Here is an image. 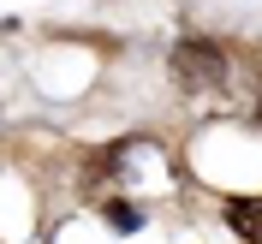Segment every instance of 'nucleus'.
I'll return each mask as SVG.
<instances>
[{"instance_id": "nucleus-3", "label": "nucleus", "mask_w": 262, "mask_h": 244, "mask_svg": "<svg viewBox=\"0 0 262 244\" xmlns=\"http://www.w3.org/2000/svg\"><path fill=\"white\" fill-rule=\"evenodd\" d=\"M107 220H114L119 232H137V227H143V214L131 209V203H107Z\"/></svg>"}, {"instance_id": "nucleus-2", "label": "nucleus", "mask_w": 262, "mask_h": 244, "mask_svg": "<svg viewBox=\"0 0 262 244\" xmlns=\"http://www.w3.org/2000/svg\"><path fill=\"white\" fill-rule=\"evenodd\" d=\"M227 227L238 232V238H262V203H256V196H250V203H245V196L227 203Z\"/></svg>"}, {"instance_id": "nucleus-1", "label": "nucleus", "mask_w": 262, "mask_h": 244, "mask_svg": "<svg viewBox=\"0 0 262 244\" xmlns=\"http://www.w3.org/2000/svg\"><path fill=\"white\" fill-rule=\"evenodd\" d=\"M173 78L185 90H214V83L227 78V54L214 48V42H203V36H185L179 48H173Z\"/></svg>"}]
</instances>
